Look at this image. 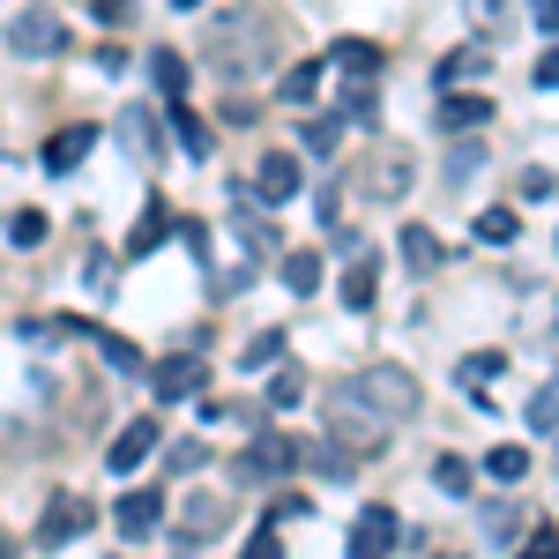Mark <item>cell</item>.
<instances>
[{
  "instance_id": "6da1fadb",
  "label": "cell",
  "mask_w": 559,
  "mask_h": 559,
  "mask_svg": "<svg viewBox=\"0 0 559 559\" xmlns=\"http://www.w3.org/2000/svg\"><path fill=\"white\" fill-rule=\"evenodd\" d=\"M381 426H395V418H418V381L403 373V366H366L358 373V388H350Z\"/></svg>"
},
{
  "instance_id": "7a4b0ae2",
  "label": "cell",
  "mask_w": 559,
  "mask_h": 559,
  "mask_svg": "<svg viewBox=\"0 0 559 559\" xmlns=\"http://www.w3.org/2000/svg\"><path fill=\"white\" fill-rule=\"evenodd\" d=\"M239 23H247V31H231V15H224V23L210 31V52L224 60V68H261L269 45H276V23H269V15H239Z\"/></svg>"
},
{
  "instance_id": "3957f363",
  "label": "cell",
  "mask_w": 559,
  "mask_h": 559,
  "mask_svg": "<svg viewBox=\"0 0 559 559\" xmlns=\"http://www.w3.org/2000/svg\"><path fill=\"white\" fill-rule=\"evenodd\" d=\"M329 426H336L329 440H336L344 455H381V418H373L350 388H336V395H329Z\"/></svg>"
},
{
  "instance_id": "277c9868",
  "label": "cell",
  "mask_w": 559,
  "mask_h": 559,
  "mask_svg": "<svg viewBox=\"0 0 559 559\" xmlns=\"http://www.w3.org/2000/svg\"><path fill=\"white\" fill-rule=\"evenodd\" d=\"M8 45H15L23 60H52V52H68V23H60V15H45V8H31V15H15V23H8Z\"/></svg>"
},
{
  "instance_id": "5b68a950",
  "label": "cell",
  "mask_w": 559,
  "mask_h": 559,
  "mask_svg": "<svg viewBox=\"0 0 559 559\" xmlns=\"http://www.w3.org/2000/svg\"><path fill=\"white\" fill-rule=\"evenodd\" d=\"M231 530V500H216V492H187L179 500V545H210Z\"/></svg>"
},
{
  "instance_id": "8992f818",
  "label": "cell",
  "mask_w": 559,
  "mask_h": 559,
  "mask_svg": "<svg viewBox=\"0 0 559 559\" xmlns=\"http://www.w3.org/2000/svg\"><path fill=\"white\" fill-rule=\"evenodd\" d=\"M299 455H306V440H292V432H261L254 448L239 455V477H284V471H299Z\"/></svg>"
},
{
  "instance_id": "52a82bcc",
  "label": "cell",
  "mask_w": 559,
  "mask_h": 559,
  "mask_svg": "<svg viewBox=\"0 0 559 559\" xmlns=\"http://www.w3.org/2000/svg\"><path fill=\"white\" fill-rule=\"evenodd\" d=\"M254 194H261V210L299 202V157H292V150H269V157H261V173H254Z\"/></svg>"
},
{
  "instance_id": "ba28073f",
  "label": "cell",
  "mask_w": 559,
  "mask_h": 559,
  "mask_svg": "<svg viewBox=\"0 0 559 559\" xmlns=\"http://www.w3.org/2000/svg\"><path fill=\"white\" fill-rule=\"evenodd\" d=\"M395 537H403L395 508H358V522H350V559H388Z\"/></svg>"
},
{
  "instance_id": "9c48e42d",
  "label": "cell",
  "mask_w": 559,
  "mask_h": 559,
  "mask_svg": "<svg viewBox=\"0 0 559 559\" xmlns=\"http://www.w3.org/2000/svg\"><path fill=\"white\" fill-rule=\"evenodd\" d=\"M83 530H90V500L60 492V500L38 515V545H68V537H83Z\"/></svg>"
},
{
  "instance_id": "30bf717a",
  "label": "cell",
  "mask_w": 559,
  "mask_h": 559,
  "mask_svg": "<svg viewBox=\"0 0 559 559\" xmlns=\"http://www.w3.org/2000/svg\"><path fill=\"white\" fill-rule=\"evenodd\" d=\"M150 448H157V418H134V426L120 432L112 448H105V463H112V477H120V471H134V463H142Z\"/></svg>"
},
{
  "instance_id": "8fae6325",
  "label": "cell",
  "mask_w": 559,
  "mask_h": 559,
  "mask_svg": "<svg viewBox=\"0 0 559 559\" xmlns=\"http://www.w3.org/2000/svg\"><path fill=\"white\" fill-rule=\"evenodd\" d=\"M150 388H157L165 403H173V395H194V388H202V358L187 350V358H165V366H150Z\"/></svg>"
},
{
  "instance_id": "7c38bea8",
  "label": "cell",
  "mask_w": 559,
  "mask_h": 559,
  "mask_svg": "<svg viewBox=\"0 0 559 559\" xmlns=\"http://www.w3.org/2000/svg\"><path fill=\"white\" fill-rule=\"evenodd\" d=\"M112 515H120V537H150V530L165 522V500H157V492H120Z\"/></svg>"
},
{
  "instance_id": "4fadbf2b",
  "label": "cell",
  "mask_w": 559,
  "mask_h": 559,
  "mask_svg": "<svg viewBox=\"0 0 559 559\" xmlns=\"http://www.w3.org/2000/svg\"><path fill=\"white\" fill-rule=\"evenodd\" d=\"M90 142H97V128H60L52 142H45V173H75L90 157Z\"/></svg>"
},
{
  "instance_id": "5bb4252c",
  "label": "cell",
  "mask_w": 559,
  "mask_h": 559,
  "mask_svg": "<svg viewBox=\"0 0 559 559\" xmlns=\"http://www.w3.org/2000/svg\"><path fill=\"white\" fill-rule=\"evenodd\" d=\"M395 247H403V269H411V276L440 269V239H432L426 224H403V239H395Z\"/></svg>"
},
{
  "instance_id": "9a60e30c",
  "label": "cell",
  "mask_w": 559,
  "mask_h": 559,
  "mask_svg": "<svg viewBox=\"0 0 559 559\" xmlns=\"http://www.w3.org/2000/svg\"><path fill=\"white\" fill-rule=\"evenodd\" d=\"M485 120H492V105H485V97H463V90L440 105V128L448 134H471V128H485Z\"/></svg>"
},
{
  "instance_id": "2e32d148",
  "label": "cell",
  "mask_w": 559,
  "mask_h": 559,
  "mask_svg": "<svg viewBox=\"0 0 559 559\" xmlns=\"http://www.w3.org/2000/svg\"><path fill=\"white\" fill-rule=\"evenodd\" d=\"M373 292H381V269L358 254V261L344 269V306H350V313H366V306H373Z\"/></svg>"
},
{
  "instance_id": "e0dca14e",
  "label": "cell",
  "mask_w": 559,
  "mask_h": 559,
  "mask_svg": "<svg viewBox=\"0 0 559 559\" xmlns=\"http://www.w3.org/2000/svg\"><path fill=\"white\" fill-rule=\"evenodd\" d=\"M485 68H492V52H485V45H455V52L440 60V83L455 90V83H471V75H485Z\"/></svg>"
},
{
  "instance_id": "ac0fdd59",
  "label": "cell",
  "mask_w": 559,
  "mask_h": 559,
  "mask_svg": "<svg viewBox=\"0 0 559 559\" xmlns=\"http://www.w3.org/2000/svg\"><path fill=\"white\" fill-rule=\"evenodd\" d=\"M90 344H97V358H105L112 373H142V350H134L128 336H105V329H90Z\"/></svg>"
},
{
  "instance_id": "d6986e66",
  "label": "cell",
  "mask_w": 559,
  "mask_h": 559,
  "mask_svg": "<svg viewBox=\"0 0 559 559\" xmlns=\"http://www.w3.org/2000/svg\"><path fill=\"white\" fill-rule=\"evenodd\" d=\"M120 134H128V142H134V157H142V165L157 157V120H150L142 105H128V112H120Z\"/></svg>"
},
{
  "instance_id": "ffe728a7",
  "label": "cell",
  "mask_w": 559,
  "mask_h": 559,
  "mask_svg": "<svg viewBox=\"0 0 559 559\" xmlns=\"http://www.w3.org/2000/svg\"><path fill=\"white\" fill-rule=\"evenodd\" d=\"M284 292L313 299V292H321V254H284Z\"/></svg>"
},
{
  "instance_id": "44dd1931",
  "label": "cell",
  "mask_w": 559,
  "mask_h": 559,
  "mask_svg": "<svg viewBox=\"0 0 559 559\" xmlns=\"http://www.w3.org/2000/svg\"><path fill=\"white\" fill-rule=\"evenodd\" d=\"M336 68H344V75H381V45L344 38V45H336Z\"/></svg>"
},
{
  "instance_id": "7402d4cb",
  "label": "cell",
  "mask_w": 559,
  "mask_h": 559,
  "mask_svg": "<svg viewBox=\"0 0 559 559\" xmlns=\"http://www.w3.org/2000/svg\"><path fill=\"white\" fill-rule=\"evenodd\" d=\"M313 90H321V68H313V60H299V68L276 83V97H284V105H313Z\"/></svg>"
},
{
  "instance_id": "603a6c76",
  "label": "cell",
  "mask_w": 559,
  "mask_h": 559,
  "mask_svg": "<svg viewBox=\"0 0 559 559\" xmlns=\"http://www.w3.org/2000/svg\"><path fill=\"white\" fill-rule=\"evenodd\" d=\"M165 231H173V210H165V202H157V210H150V216H142V224H134V239H128V254H134V261H142V254H150V247H157V239H165Z\"/></svg>"
},
{
  "instance_id": "cb8c5ba5",
  "label": "cell",
  "mask_w": 559,
  "mask_h": 559,
  "mask_svg": "<svg viewBox=\"0 0 559 559\" xmlns=\"http://www.w3.org/2000/svg\"><path fill=\"white\" fill-rule=\"evenodd\" d=\"M150 75H157V90H165V97H187V68H179V52H150Z\"/></svg>"
},
{
  "instance_id": "d4e9b609",
  "label": "cell",
  "mask_w": 559,
  "mask_h": 559,
  "mask_svg": "<svg viewBox=\"0 0 559 559\" xmlns=\"http://www.w3.org/2000/svg\"><path fill=\"white\" fill-rule=\"evenodd\" d=\"M552 426H559V373L530 395V432H552Z\"/></svg>"
},
{
  "instance_id": "484cf974",
  "label": "cell",
  "mask_w": 559,
  "mask_h": 559,
  "mask_svg": "<svg viewBox=\"0 0 559 559\" xmlns=\"http://www.w3.org/2000/svg\"><path fill=\"white\" fill-rule=\"evenodd\" d=\"M173 134L187 142V157H210V128H202V120H194L187 105H173Z\"/></svg>"
},
{
  "instance_id": "4316f807",
  "label": "cell",
  "mask_w": 559,
  "mask_h": 559,
  "mask_svg": "<svg viewBox=\"0 0 559 559\" xmlns=\"http://www.w3.org/2000/svg\"><path fill=\"white\" fill-rule=\"evenodd\" d=\"M403 179H411L403 150H388V157H381V173H373V194H381V202H395V194H403Z\"/></svg>"
},
{
  "instance_id": "83f0119b",
  "label": "cell",
  "mask_w": 559,
  "mask_h": 559,
  "mask_svg": "<svg viewBox=\"0 0 559 559\" xmlns=\"http://www.w3.org/2000/svg\"><path fill=\"white\" fill-rule=\"evenodd\" d=\"M515 231H522L515 210H485V216H477V239H485V247H508Z\"/></svg>"
},
{
  "instance_id": "f1b7e54d",
  "label": "cell",
  "mask_w": 559,
  "mask_h": 559,
  "mask_svg": "<svg viewBox=\"0 0 559 559\" xmlns=\"http://www.w3.org/2000/svg\"><path fill=\"white\" fill-rule=\"evenodd\" d=\"M485 471L500 477V485H515V477L530 471V448H492V455H485Z\"/></svg>"
},
{
  "instance_id": "f546056e",
  "label": "cell",
  "mask_w": 559,
  "mask_h": 559,
  "mask_svg": "<svg viewBox=\"0 0 559 559\" xmlns=\"http://www.w3.org/2000/svg\"><path fill=\"white\" fill-rule=\"evenodd\" d=\"M8 239H15V247H38L45 239V210H15L8 216Z\"/></svg>"
},
{
  "instance_id": "4dcf8cb0",
  "label": "cell",
  "mask_w": 559,
  "mask_h": 559,
  "mask_svg": "<svg viewBox=\"0 0 559 559\" xmlns=\"http://www.w3.org/2000/svg\"><path fill=\"white\" fill-rule=\"evenodd\" d=\"M432 477H440V492H471V463H463V455H440Z\"/></svg>"
},
{
  "instance_id": "1f68e13d",
  "label": "cell",
  "mask_w": 559,
  "mask_h": 559,
  "mask_svg": "<svg viewBox=\"0 0 559 559\" xmlns=\"http://www.w3.org/2000/svg\"><path fill=\"white\" fill-rule=\"evenodd\" d=\"M500 366H508L500 350H477V358H463V388H471V395H477V381H492Z\"/></svg>"
},
{
  "instance_id": "d6a6232c",
  "label": "cell",
  "mask_w": 559,
  "mask_h": 559,
  "mask_svg": "<svg viewBox=\"0 0 559 559\" xmlns=\"http://www.w3.org/2000/svg\"><path fill=\"white\" fill-rule=\"evenodd\" d=\"M299 395H306V381H299V373H276V381H269V411H292Z\"/></svg>"
},
{
  "instance_id": "836d02e7",
  "label": "cell",
  "mask_w": 559,
  "mask_h": 559,
  "mask_svg": "<svg viewBox=\"0 0 559 559\" xmlns=\"http://www.w3.org/2000/svg\"><path fill=\"white\" fill-rule=\"evenodd\" d=\"M522 559H559V530H552V522H545V530H530V537H522Z\"/></svg>"
},
{
  "instance_id": "e575fe53",
  "label": "cell",
  "mask_w": 559,
  "mask_h": 559,
  "mask_svg": "<svg viewBox=\"0 0 559 559\" xmlns=\"http://www.w3.org/2000/svg\"><path fill=\"white\" fill-rule=\"evenodd\" d=\"M239 559H284V537H276V522H269V530H254V537H247V552Z\"/></svg>"
},
{
  "instance_id": "d590c367",
  "label": "cell",
  "mask_w": 559,
  "mask_h": 559,
  "mask_svg": "<svg viewBox=\"0 0 559 559\" xmlns=\"http://www.w3.org/2000/svg\"><path fill=\"white\" fill-rule=\"evenodd\" d=\"M336 142H344L336 120H313V128H306V150H313V157H336Z\"/></svg>"
},
{
  "instance_id": "8d00e7d4",
  "label": "cell",
  "mask_w": 559,
  "mask_h": 559,
  "mask_svg": "<svg viewBox=\"0 0 559 559\" xmlns=\"http://www.w3.org/2000/svg\"><path fill=\"white\" fill-rule=\"evenodd\" d=\"M276 350H284V336H276V329H269V336H254V344H247V366H269V358H276Z\"/></svg>"
},
{
  "instance_id": "74e56055",
  "label": "cell",
  "mask_w": 559,
  "mask_h": 559,
  "mask_svg": "<svg viewBox=\"0 0 559 559\" xmlns=\"http://www.w3.org/2000/svg\"><path fill=\"white\" fill-rule=\"evenodd\" d=\"M202 463H210V448H202V440H187V448H173V471H202Z\"/></svg>"
},
{
  "instance_id": "f35d334b",
  "label": "cell",
  "mask_w": 559,
  "mask_h": 559,
  "mask_svg": "<svg viewBox=\"0 0 559 559\" xmlns=\"http://www.w3.org/2000/svg\"><path fill=\"white\" fill-rule=\"evenodd\" d=\"M530 23H537V31H552V38H559V0H530Z\"/></svg>"
},
{
  "instance_id": "ab89813d",
  "label": "cell",
  "mask_w": 559,
  "mask_h": 559,
  "mask_svg": "<svg viewBox=\"0 0 559 559\" xmlns=\"http://www.w3.org/2000/svg\"><path fill=\"white\" fill-rule=\"evenodd\" d=\"M552 194V173H522V202H545Z\"/></svg>"
},
{
  "instance_id": "60d3db41",
  "label": "cell",
  "mask_w": 559,
  "mask_h": 559,
  "mask_svg": "<svg viewBox=\"0 0 559 559\" xmlns=\"http://www.w3.org/2000/svg\"><path fill=\"white\" fill-rule=\"evenodd\" d=\"M537 90H559V45L545 52V60H537Z\"/></svg>"
},
{
  "instance_id": "b9f144b4",
  "label": "cell",
  "mask_w": 559,
  "mask_h": 559,
  "mask_svg": "<svg viewBox=\"0 0 559 559\" xmlns=\"http://www.w3.org/2000/svg\"><path fill=\"white\" fill-rule=\"evenodd\" d=\"M173 8H202V0H173Z\"/></svg>"
},
{
  "instance_id": "7bdbcfd3",
  "label": "cell",
  "mask_w": 559,
  "mask_h": 559,
  "mask_svg": "<svg viewBox=\"0 0 559 559\" xmlns=\"http://www.w3.org/2000/svg\"><path fill=\"white\" fill-rule=\"evenodd\" d=\"M448 559H455V552H448Z\"/></svg>"
}]
</instances>
